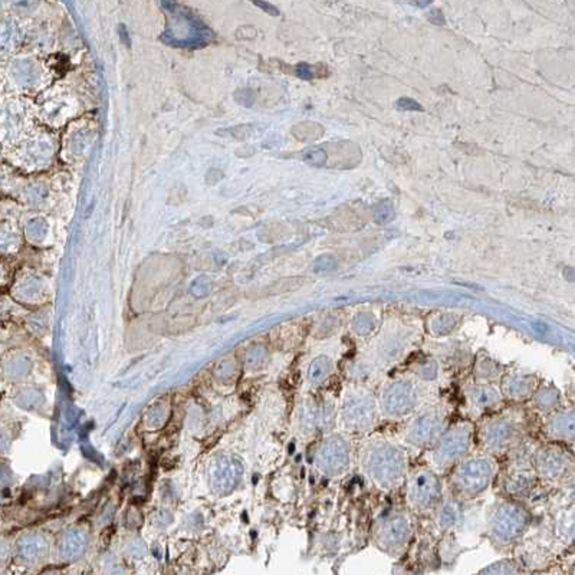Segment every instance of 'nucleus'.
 <instances>
[{"label": "nucleus", "instance_id": "2f4dec72", "mask_svg": "<svg viewBox=\"0 0 575 575\" xmlns=\"http://www.w3.org/2000/svg\"><path fill=\"white\" fill-rule=\"evenodd\" d=\"M264 360H265V350H264L262 347H256V349H253V350L248 354V357H246V364H248L250 368H253V367H257Z\"/></svg>", "mask_w": 575, "mask_h": 575}, {"label": "nucleus", "instance_id": "f8f14e48", "mask_svg": "<svg viewBox=\"0 0 575 575\" xmlns=\"http://www.w3.org/2000/svg\"><path fill=\"white\" fill-rule=\"evenodd\" d=\"M413 535V524L406 512H391L377 522L374 539L381 550L395 553L405 548Z\"/></svg>", "mask_w": 575, "mask_h": 575}, {"label": "nucleus", "instance_id": "a211bd4d", "mask_svg": "<svg viewBox=\"0 0 575 575\" xmlns=\"http://www.w3.org/2000/svg\"><path fill=\"white\" fill-rule=\"evenodd\" d=\"M49 553V541L45 535L29 532L22 535L16 542V554L20 561L35 564L42 561Z\"/></svg>", "mask_w": 575, "mask_h": 575}, {"label": "nucleus", "instance_id": "9d476101", "mask_svg": "<svg viewBox=\"0 0 575 575\" xmlns=\"http://www.w3.org/2000/svg\"><path fill=\"white\" fill-rule=\"evenodd\" d=\"M531 522L529 512L515 501L498 503L487 520V531L501 543H510L527 531Z\"/></svg>", "mask_w": 575, "mask_h": 575}, {"label": "nucleus", "instance_id": "7c9ffc66", "mask_svg": "<svg viewBox=\"0 0 575 575\" xmlns=\"http://www.w3.org/2000/svg\"><path fill=\"white\" fill-rule=\"evenodd\" d=\"M304 158H305L306 163H309L312 165H323L327 161V153H325V150L316 149V150H312V151L306 153L304 156Z\"/></svg>", "mask_w": 575, "mask_h": 575}, {"label": "nucleus", "instance_id": "b1692460", "mask_svg": "<svg viewBox=\"0 0 575 575\" xmlns=\"http://www.w3.org/2000/svg\"><path fill=\"white\" fill-rule=\"evenodd\" d=\"M438 512V524L442 529L447 531L453 528L454 525L459 524L460 518H462V510H460V503L459 499H443L439 508L436 509Z\"/></svg>", "mask_w": 575, "mask_h": 575}, {"label": "nucleus", "instance_id": "423d86ee", "mask_svg": "<svg viewBox=\"0 0 575 575\" xmlns=\"http://www.w3.org/2000/svg\"><path fill=\"white\" fill-rule=\"evenodd\" d=\"M447 426L449 410L445 405H424L409 417L401 431V440L412 447L427 450L435 445Z\"/></svg>", "mask_w": 575, "mask_h": 575}, {"label": "nucleus", "instance_id": "5701e85b", "mask_svg": "<svg viewBox=\"0 0 575 575\" xmlns=\"http://www.w3.org/2000/svg\"><path fill=\"white\" fill-rule=\"evenodd\" d=\"M334 372L335 365L332 358L328 356H318L309 363L306 368V383L313 388H320L332 377Z\"/></svg>", "mask_w": 575, "mask_h": 575}, {"label": "nucleus", "instance_id": "dca6fc26", "mask_svg": "<svg viewBox=\"0 0 575 575\" xmlns=\"http://www.w3.org/2000/svg\"><path fill=\"white\" fill-rule=\"evenodd\" d=\"M536 479L538 476L532 466V457L516 459L515 464L503 478V492L510 498L520 496L536 483Z\"/></svg>", "mask_w": 575, "mask_h": 575}, {"label": "nucleus", "instance_id": "c756f323", "mask_svg": "<svg viewBox=\"0 0 575 575\" xmlns=\"http://www.w3.org/2000/svg\"><path fill=\"white\" fill-rule=\"evenodd\" d=\"M454 325H456V320L453 318V316L446 315V316H443V318H440V320L436 323L435 334H436V335H446V334H449V332L454 328Z\"/></svg>", "mask_w": 575, "mask_h": 575}, {"label": "nucleus", "instance_id": "4c0bfd02", "mask_svg": "<svg viewBox=\"0 0 575 575\" xmlns=\"http://www.w3.org/2000/svg\"><path fill=\"white\" fill-rule=\"evenodd\" d=\"M255 5H256L257 8L264 9L266 13H269V15H272V16H278V15H279V11H278L275 6H272L271 4H266V2H255Z\"/></svg>", "mask_w": 575, "mask_h": 575}, {"label": "nucleus", "instance_id": "a878e982", "mask_svg": "<svg viewBox=\"0 0 575 575\" xmlns=\"http://www.w3.org/2000/svg\"><path fill=\"white\" fill-rule=\"evenodd\" d=\"M413 377L417 380H421L423 383L433 381L438 379L439 374V365L433 358H424L421 361H417L413 365Z\"/></svg>", "mask_w": 575, "mask_h": 575}, {"label": "nucleus", "instance_id": "6e6552de", "mask_svg": "<svg viewBox=\"0 0 575 575\" xmlns=\"http://www.w3.org/2000/svg\"><path fill=\"white\" fill-rule=\"evenodd\" d=\"M405 485L407 506L417 513L435 512L445 499L442 478L428 466L412 471L406 476Z\"/></svg>", "mask_w": 575, "mask_h": 575}, {"label": "nucleus", "instance_id": "ddd939ff", "mask_svg": "<svg viewBox=\"0 0 575 575\" xmlns=\"http://www.w3.org/2000/svg\"><path fill=\"white\" fill-rule=\"evenodd\" d=\"M245 473L242 460L232 454L216 456L208 469V480L212 492L227 495L235 491Z\"/></svg>", "mask_w": 575, "mask_h": 575}, {"label": "nucleus", "instance_id": "4be33fe9", "mask_svg": "<svg viewBox=\"0 0 575 575\" xmlns=\"http://www.w3.org/2000/svg\"><path fill=\"white\" fill-rule=\"evenodd\" d=\"M505 372H506L505 367L494 357H489L487 354L480 353L475 358L473 376H475V381L478 383L494 384L495 381H499L502 379Z\"/></svg>", "mask_w": 575, "mask_h": 575}, {"label": "nucleus", "instance_id": "2eb2a0df", "mask_svg": "<svg viewBox=\"0 0 575 575\" xmlns=\"http://www.w3.org/2000/svg\"><path fill=\"white\" fill-rule=\"evenodd\" d=\"M464 394H465L468 406L473 412H478L479 414L496 412L503 402V397L499 388L495 387L494 384H487V383L473 381L465 387Z\"/></svg>", "mask_w": 575, "mask_h": 575}, {"label": "nucleus", "instance_id": "0eeeda50", "mask_svg": "<svg viewBox=\"0 0 575 575\" xmlns=\"http://www.w3.org/2000/svg\"><path fill=\"white\" fill-rule=\"evenodd\" d=\"M421 387L414 377H395L383 384L377 397L380 416L400 420L412 416L421 405Z\"/></svg>", "mask_w": 575, "mask_h": 575}, {"label": "nucleus", "instance_id": "bb28decb", "mask_svg": "<svg viewBox=\"0 0 575 575\" xmlns=\"http://www.w3.org/2000/svg\"><path fill=\"white\" fill-rule=\"evenodd\" d=\"M480 575H518L516 568L508 562V561H501L496 562L494 565H489L487 568H485Z\"/></svg>", "mask_w": 575, "mask_h": 575}, {"label": "nucleus", "instance_id": "58836bf2", "mask_svg": "<svg viewBox=\"0 0 575 575\" xmlns=\"http://www.w3.org/2000/svg\"><path fill=\"white\" fill-rule=\"evenodd\" d=\"M8 446H9V436H8L6 431L0 430V453L5 452L8 449Z\"/></svg>", "mask_w": 575, "mask_h": 575}, {"label": "nucleus", "instance_id": "c9c22d12", "mask_svg": "<svg viewBox=\"0 0 575 575\" xmlns=\"http://www.w3.org/2000/svg\"><path fill=\"white\" fill-rule=\"evenodd\" d=\"M297 74H298V76H299V78L306 79V81L313 78V71H312V68H311L309 65H306V64H301V65H298V68H297Z\"/></svg>", "mask_w": 575, "mask_h": 575}, {"label": "nucleus", "instance_id": "39448f33", "mask_svg": "<svg viewBox=\"0 0 575 575\" xmlns=\"http://www.w3.org/2000/svg\"><path fill=\"white\" fill-rule=\"evenodd\" d=\"M476 435V426L471 420H459L449 424L435 445L430 447L428 460L435 472L452 471L471 454Z\"/></svg>", "mask_w": 575, "mask_h": 575}, {"label": "nucleus", "instance_id": "4468645a", "mask_svg": "<svg viewBox=\"0 0 575 575\" xmlns=\"http://www.w3.org/2000/svg\"><path fill=\"white\" fill-rule=\"evenodd\" d=\"M499 381V391L503 400H509L512 402L529 400L541 383L535 374L522 370L506 371Z\"/></svg>", "mask_w": 575, "mask_h": 575}, {"label": "nucleus", "instance_id": "393cba45", "mask_svg": "<svg viewBox=\"0 0 575 575\" xmlns=\"http://www.w3.org/2000/svg\"><path fill=\"white\" fill-rule=\"evenodd\" d=\"M337 413L338 402L332 397H324L318 401V414H320V431L328 435L332 433V428L337 426Z\"/></svg>", "mask_w": 575, "mask_h": 575}, {"label": "nucleus", "instance_id": "20e7f679", "mask_svg": "<svg viewBox=\"0 0 575 575\" xmlns=\"http://www.w3.org/2000/svg\"><path fill=\"white\" fill-rule=\"evenodd\" d=\"M498 475L495 457L469 454L450 471V486L456 499H473L492 485Z\"/></svg>", "mask_w": 575, "mask_h": 575}, {"label": "nucleus", "instance_id": "f3484780", "mask_svg": "<svg viewBox=\"0 0 575 575\" xmlns=\"http://www.w3.org/2000/svg\"><path fill=\"white\" fill-rule=\"evenodd\" d=\"M543 433L554 443L572 442L575 436V416L571 406L560 409L553 414L546 416L543 423Z\"/></svg>", "mask_w": 575, "mask_h": 575}, {"label": "nucleus", "instance_id": "f03ea898", "mask_svg": "<svg viewBox=\"0 0 575 575\" xmlns=\"http://www.w3.org/2000/svg\"><path fill=\"white\" fill-rule=\"evenodd\" d=\"M527 435L525 414L518 409L499 410L485 417L476 428L475 439L485 454L503 456L522 445Z\"/></svg>", "mask_w": 575, "mask_h": 575}, {"label": "nucleus", "instance_id": "7ed1b4c3", "mask_svg": "<svg viewBox=\"0 0 575 575\" xmlns=\"http://www.w3.org/2000/svg\"><path fill=\"white\" fill-rule=\"evenodd\" d=\"M380 412L377 397L363 386H350L338 402L337 424L347 435L368 433L377 426Z\"/></svg>", "mask_w": 575, "mask_h": 575}, {"label": "nucleus", "instance_id": "f704fd0d", "mask_svg": "<svg viewBox=\"0 0 575 575\" xmlns=\"http://www.w3.org/2000/svg\"><path fill=\"white\" fill-rule=\"evenodd\" d=\"M144 553H146V546H144L141 541H133L128 545V554L131 557H142Z\"/></svg>", "mask_w": 575, "mask_h": 575}, {"label": "nucleus", "instance_id": "473e14b6", "mask_svg": "<svg viewBox=\"0 0 575 575\" xmlns=\"http://www.w3.org/2000/svg\"><path fill=\"white\" fill-rule=\"evenodd\" d=\"M334 265H335V259L332 257V256H330V255H324L323 257H320L318 261H316V264H315V271H318V272H325V271H331L332 268H334Z\"/></svg>", "mask_w": 575, "mask_h": 575}, {"label": "nucleus", "instance_id": "cd10ccee", "mask_svg": "<svg viewBox=\"0 0 575 575\" xmlns=\"http://www.w3.org/2000/svg\"><path fill=\"white\" fill-rule=\"evenodd\" d=\"M374 328V320L368 315H360L353 324V330L358 337H367Z\"/></svg>", "mask_w": 575, "mask_h": 575}, {"label": "nucleus", "instance_id": "6ab92c4d", "mask_svg": "<svg viewBox=\"0 0 575 575\" xmlns=\"http://www.w3.org/2000/svg\"><path fill=\"white\" fill-rule=\"evenodd\" d=\"M532 407L543 416H550L561 409L562 397L560 390L551 383H539L532 397L529 398Z\"/></svg>", "mask_w": 575, "mask_h": 575}, {"label": "nucleus", "instance_id": "aec40b11", "mask_svg": "<svg viewBox=\"0 0 575 575\" xmlns=\"http://www.w3.org/2000/svg\"><path fill=\"white\" fill-rule=\"evenodd\" d=\"M88 546V536L81 528H71L61 536L60 545H58V553L64 561L78 560Z\"/></svg>", "mask_w": 575, "mask_h": 575}, {"label": "nucleus", "instance_id": "412c9836", "mask_svg": "<svg viewBox=\"0 0 575 575\" xmlns=\"http://www.w3.org/2000/svg\"><path fill=\"white\" fill-rule=\"evenodd\" d=\"M297 423L299 433L304 436H312L313 431L320 430L318 401L312 397H305L297 410Z\"/></svg>", "mask_w": 575, "mask_h": 575}, {"label": "nucleus", "instance_id": "c85d7f7f", "mask_svg": "<svg viewBox=\"0 0 575 575\" xmlns=\"http://www.w3.org/2000/svg\"><path fill=\"white\" fill-rule=\"evenodd\" d=\"M374 219H376L377 223L380 224H386L388 222H391L394 219V209L391 205L388 203H383L379 208H376L374 210Z\"/></svg>", "mask_w": 575, "mask_h": 575}, {"label": "nucleus", "instance_id": "f257e3e1", "mask_svg": "<svg viewBox=\"0 0 575 575\" xmlns=\"http://www.w3.org/2000/svg\"><path fill=\"white\" fill-rule=\"evenodd\" d=\"M364 475L381 491H393L407 476V454L400 443L384 436L367 439L358 450Z\"/></svg>", "mask_w": 575, "mask_h": 575}, {"label": "nucleus", "instance_id": "e433bc0d", "mask_svg": "<svg viewBox=\"0 0 575 575\" xmlns=\"http://www.w3.org/2000/svg\"><path fill=\"white\" fill-rule=\"evenodd\" d=\"M428 20L435 25H445V16L440 11H431L428 13Z\"/></svg>", "mask_w": 575, "mask_h": 575}, {"label": "nucleus", "instance_id": "72a5a7b5", "mask_svg": "<svg viewBox=\"0 0 575 575\" xmlns=\"http://www.w3.org/2000/svg\"><path fill=\"white\" fill-rule=\"evenodd\" d=\"M397 107L400 109H405V111H421L423 109L421 105L417 101L410 100V98H400L397 101Z\"/></svg>", "mask_w": 575, "mask_h": 575}, {"label": "nucleus", "instance_id": "1a4fd4ad", "mask_svg": "<svg viewBox=\"0 0 575 575\" xmlns=\"http://www.w3.org/2000/svg\"><path fill=\"white\" fill-rule=\"evenodd\" d=\"M354 450L350 439L342 433H328L313 453V466L323 476L337 479L349 473Z\"/></svg>", "mask_w": 575, "mask_h": 575}, {"label": "nucleus", "instance_id": "9b49d317", "mask_svg": "<svg viewBox=\"0 0 575 575\" xmlns=\"http://www.w3.org/2000/svg\"><path fill=\"white\" fill-rule=\"evenodd\" d=\"M532 466L538 478L546 482H561L572 472V456L560 445L539 446L532 454Z\"/></svg>", "mask_w": 575, "mask_h": 575}]
</instances>
